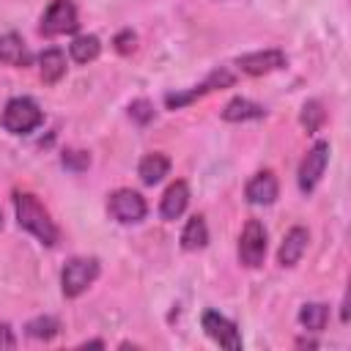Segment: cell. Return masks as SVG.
Here are the masks:
<instances>
[{
	"label": "cell",
	"mask_w": 351,
	"mask_h": 351,
	"mask_svg": "<svg viewBox=\"0 0 351 351\" xmlns=\"http://www.w3.org/2000/svg\"><path fill=\"white\" fill-rule=\"evenodd\" d=\"M228 85H233V74H230L228 69H214V71L206 77V82H200L197 88L184 90V93H167V96H165V104H167L170 110H176V107H184V104H189V101H195V99H200V96H206V93H211V90H217V88H228Z\"/></svg>",
	"instance_id": "8"
},
{
	"label": "cell",
	"mask_w": 351,
	"mask_h": 351,
	"mask_svg": "<svg viewBox=\"0 0 351 351\" xmlns=\"http://www.w3.org/2000/svg\"><path fill=\"white\" fill-rule=\"evenodd\" d=\"M0 228H3V214H0Z\"/></svg>",
	"instance_id": "27"
},
{
	"label": "cell",
	"mask_w": 351,
	"mask_h": 351,
	"mask_svg": "<svg viewBox=\"0 0 351 351\" xmlns=\"http://www.w3.org/2000/svg\"><path fill=\"white\" fill-rule=\"evenodd\" d=\"M266 258V228L258 219H250L239 236V263L247 269H258Z\"/></svg>",
	"instance_id": "4"
},
{
	"label": "cell",
	"mask_w": 351,
	"mask_h": 351,
	"mask_svg": "<svg viewBox=\"0 0 351 351\" xmlns=\"http://www.w3.org/2000/svg\"><path fill=\"white\" fill-rule=\"evenodd\" d=\"M77 27H80V22H77V5H74V0H52L49 8L41 16V33L44 36L74 33Z\"/></svg>",
	"instance_id": "6"
},
{
	"label": "cell",
	"mask_w": 351,
	"mask_h": 351,
	"mask_svg": "<svg viewBox=\"0 0 351 351\" xmlns=\"http://www.w3.org/2000/svg\"><path fill=\"white\" fill-rule=\"evenodd\" d=\"M263 115H266V110H263L261 104H255V101H250V99H241V96L230 99V101L225 104V110H222V118L230 121V123L252 121V118H263Z\"/></svg>",
	"instance_id": "16"
},
{
	"label": "cell",
	"mask_w": 351,
	"mask_h": 351,
	"mask_svg": "<svg viewBox=\"0 0 351 351\" xmlns=\"http://www.w3.org/2000/svg\"><path fill=\"white\" fill-rule=\"evenodd\" d=\"M41 121H44V115H41L38 104H36L33 99H27V96L11 99V101L5 104V110H3V115H0L3 129L11 132V134H27V132H33Z\"/></svg>",
	"instance_id": "2"
},
{
	"label": "cell",
	"mask_w": 351,
	"mask_h": 351,
	"mask_svg": "<svg viewBox=\"0 0 351 351\" xmlns=\"http://www.w3.org/2000/svg\"><path fill=\"white\" fill-rule=\"evenodd\" d=\"M137 173H140V178H143V184H159V181L170 173V159H167L165 154H159V151L145 154V156L140 159Z\"/></svg>",
	"instance_id": "15"
},
{
	"label": "cell",
	"mask_w": 351,
	"mask_h": 351,
	"mask_svg": "<svg viewBox=\"0 0 351 351\" xmlns=\"http://www.w3.org/2000/svg\"><path fill=\"white\" fill-rule=\"evenodd\" d=\"M14 208H16V222L27 233H33L44 247H52L58 241V225L49 217V211L38 203L36 195L30 192H16L14 195Z\"/></svg>",
	"instance_id": "1"
},
{
	"label": "cell",
	"mask_w": 351,
	"mask_h": 351,
	"mask_svg": "<svg viewBox=\"0 0 351 351\" xmlns=\"http://www.w3.org/2000/svg\"><path fill=\"white\" fill-rule=\"evenodd\" d=\"M206 241H208L206 219H203L200 214H195V217L186 222L184 233H181V247H184V250H189V252H195V250H203V247H206Z\"/></svg>",
	"instance_id": "18"
},
{
	"label": "cell",
	"mask_w": 351,
	"mask_h": 351,
	"mask_svg": "<svg viewBox=\"0 0 351 351\" xmlns=\"http://www.w3.org/2000/svg\"><path fill=\"white\" fill-rule=\"evenodd\" d=\"M186 203H189V186H186V181H176V184H170L167 192L162 195L159 211H162L165 219H178V217L186 211Z\"/></svg>",
	"instance_id": "13"
},
{
	"label": "cell",
	"mask_w": 351,
	"mask_h": 351,
	"mask_svg": "<svg viewBox=\"0 0 351 351\" xmlns=\"http://www.w3.org/2000/svg\"><path fill=\"white\" fill-rule=\"evenodd\" d=\"M326 162H329V143L321 140L302 159V167H299V189L302 192H313L315 189V184L321 181V176L326 170Z\"/></svg>",
	"instance_id": "7"
},
{
	"label": "cell",
	"mask_w": 351,
	"mask_h": 351,
	"mask_svg": "<svg viewBox=\"0 0 351 351\" xmlns=\"http://www.w3.org/2000/svg\"><path fill=\"white\" fill-rule=\"evenodd\" d=\"M203 329H206V335H208L214 343H219L222 348H228V351H239V348H241V335H239L236 324L228 321L225 315H219L217 310H206V313H203Z\"/></svg>",
	"instance_id": "9"
},
{
	"label": "cell",
	"mask_w": 351,
	"mask_h": 351,
	"mask_svg": "<svg viewBox=\"0 0 351 351\" xmlns=\"http://www.w3.org/2000/svg\"><path fill=\"white\" fill-rule=\"evenodd\" d=\"M88 165H90L88 151H74V148L63 151V167H69L74 173H82V170H88Z\"/></svg>",
	"instance_id": "24"
},
{
	"label": "cell",
	"mask_w": 351,
	"mask_h": 351,
	"mask_svg": "<svg viewBox=\"0 0 351 351\" xmlns=\"http://www.w3.org/2000/svg\"><path fill=\"white\" fill-rule=\"evenodd\" d=\"M38 71L47 85H55L66 74V55L60 49H44L38 58Z\"/></svg>",
	"instance_id": "17"
},
{
	"label": "cell",
	"mask_w": 351,
	"mask_h": 351,
	"mask_svg": "<svg viewBox=\"0 0 351 351\" xmlns=\"http://www.w3.org/2000/svg\"><path fill=\"white\" fill-rule=\"evenodd\" d=\"M71 58L77 60V63H90V60H96L99 58V52H101V44H99V38L96 36H77L74 41H71Z\"/></svg>",
	"instance_id": "20"
},
{
	"label": "cell",
	"mask_w": 351,
	"mask_h": 351,
	"mask_svg": "<svg viewBox=\"0 0 351 351\" xmlns=\"http://www.w3.org/2000/svg\"><path fill=\"white\" fill-rule=\"evenodd\" d=\"M307 241H310L307 228H302V225L291 228V230L285 233L282 244H280V252H277L280 266H296V263H299V258H302V255H304V250H307Z\"/></svg>",
	"instance_id": "12"
},
{
	"label": "cell",
	"mask_w": 351,
	"mask_h": 351,
	"mask_svg": "<svg viewBox=\"0 0 351 351\" xmlns=\"http://www.w3.org/2000/svg\"><path fill=\"white\" fill-rule=\"evenodd\" d=\"M236 66L250 74V77H261V74H269V71H277L285 66V52L280 49H261V52H250V55H241L236 60Z\"/></svg>",
	"instance_id": "10"
},
{
	"label": "cell",
	"mask_w": 351,
	"mask_h": 351,
	"mask_svg": "<svg viewBox=\"0 0 351 351\" xmlns=\"http://www.w3.org/2000/svg\"><path fill=\"white\" fill-rule=\"evenodd\" d=\"M134 47H137V38H134V33H132V30H123V33H118V36H115V49H118L121 55L134 52Z\"/></svg>",
	"instance_id": "25"
},
{
	"label": "cell",
	"mask_w": 351,
	"mask_h": 351,
	"mask_svg": "<svg viewBox=\"0 0 351 351\" xmlns=\"http://www.w3.org/2000/svg\"><path fill=\"white\" fill-rule=\"evenodd\" d=\"M302 126L307 129V132H318L321 126H324V121H326V112H324V107H321V101H315V99H310V101H304V107H302Z\"/></svg>",
	"instance_id": "22"
},
{
	"label": "cell",
	"mask_w": 351,
	"mask_h": 351,
	"mask_svg": "<svg viewBox=\"0 0 351 351\" xmlns=\"http://www.w3.org/2000/svg\"><path fill=\"white\" fill-rule=\"evenodd\" d=\"M25 329H27V335L36 337V340H52V337L58 335L60 324H58V318H52V315H41V318H33Z\"/></svg>",
	"instance_id": "21"
},
{
	"label": "cell",
	"mask_w": 351,
	"mask_h": 351,
	"mask_svg": "<svg viewBox=\"0 0 351 351\" xmlns=\"http://www.w3.org/2000/svg\"><path fill=\"white\" fill-rule=\"evenodd\" d=\"M129 115H132V121H137L140 126H145V123L154 121V104L148 99H137V101L129 104Z\"/></svg>",
	"instance_id": "23"
},
{
	"label": "cell",
	"mask_w": 351,
	"mask_h": 351,
	"mask_svg": "<svg viewBox=\"0 0 351 351\" xmlns=\"http://www.w3.org/2000/svg\"><path fill=\"white\" fill-rule=\"evenodd\" d=\"M277 192H280V186H277V178H274L271 170L255 173V176L247 181V189H244L247 200L255 203V206H269V203H274V200H277Z\"/></svg>",
	"instance_id": "11"
},
{
	"label": "cell",
	"mask_w": 351,
	"mask_h": 351,
	"mask_svg": "<svg viewBox=\"0 0 351 351\" xmlns=\"http://www.w3.org/2000/svg\"><path fill=\"white\" fill-rule=\"evenodd\" d=\"M96 277H99V261L96 258H71L63 266V274H60L63 296L77 299L80 293L88 291V285H93Z\"/></svg>",
	"instance_id": "3"
},
{
	"label": "cell",
	"mask_w": 351,
	"mask_h": 351,
	"mask_svg": "<svg viewBox=\"0 0 351 351\" xmlns=\"http://www.w3.org/2000/svg\"><path fill=\"white\" fill-rule=\"evenodd\" d=\"M299 321H302V326L307 332H321L326 326V321H329V307L321 304V302H310V304L302 307Z\"/></svg>",
	"instance_id": "19"
},
{
	"label": "cell",
	"mask_w": 351,
	"mask_h": 351,
	"mask_svg": "<svg viewBox=\"0 0 351 351\" xmlns=\"http://www.w3.org/2000/svg\"><path fill=\"white\" fill-rule=\"evenodd\" d=\"M0 63L14 66V69H25L30 63V52H27L25 41L16 33H3L0 36Z\"/></svg>",
	"instance_id": "14"
},
{
	"label": "cell",
	"mask_w": 351,
	"mask_h": 351,
	"mask_svg": "<svg viewBox=\"0 0 351 351\" xmlns=\"http://www.w3.org/2000/svg\"><path fill=\"white\" fill-rule=\"evenodd\" d=\"M14 346H16V337H14L11 326L0 321V348H14Z\"/></svg>",
	"instance_id": "26"
},
{
	"label": "cell",
	"mask_w": 351,
	"mask_h": 351,
	"mask_svg": "<svg viewBox=\"0 0 351 351\" xmlns=\"http://www.w3.org/2000/svg\"><path fill=\"white\" fill-rule=\"evenodd\" d=\"M107 211H110V217L115 222L132 225V222H140L145 217L148 206H145L140 192H134V189H115L110 195V200H107Z\"/></svg>",
	"instance_id": "5"
}]
</instances>
